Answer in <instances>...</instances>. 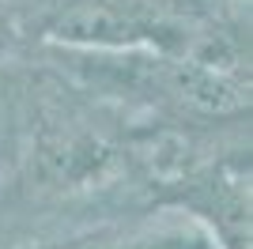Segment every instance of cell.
I'll return each instance as SVG.
<instances>
[{
  "mask_svg": "<svg viewBox=\"0 0 253 249\" xmlns=\"http://www.w3.org/2000/svg\"><path fill=\"white\" fill-rule=\"evenodd\" d=\"M34 163L38 174L53 185H91L102 181L114 170V147L102 144L91 132H76V128H45L34 144Z\"/></svg>",
  "mask_w": 253,
  "mask_h": 249,
  "instance_id": "obj_2",
  "label": "cell"
},
{
  "mask_svg": "<svg viewBox=\"0 0 253 249\" xmlns=\"http://www.w3.org/2000/svg\"><path fill=\"white\" fill-rule=\"evenodd\" d=\"M53 42L76 49L102 53H136V49H178L181 34L163 19H144L140 11H125L106 0H80L68 4L45 23Z\"/></svg>",
  "mask_w": 253,
  "mask_h": 249,
  "instance_id": "obj_1",
  "label": "cell"
},
{
  "mask_svg": "<svg viewBox=\"0 0 253 249\" xmlns=\"http://www.w3.org/2000/svg\"><path fill=\"white\" fill-rule=\"evenodd\" d=\"M57 249H211L204 234H148V238H128V242H98V246H57Z\"/></svg>",
  "mask_w": 253,
  "mask_h": 249,
  "instance_id": "obj_3",
  "label": "cell"
}]
</instances>
